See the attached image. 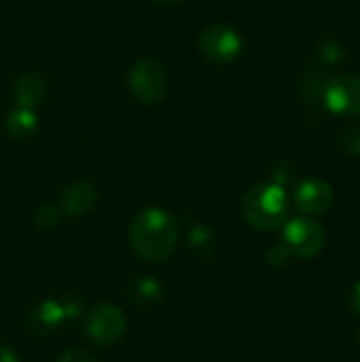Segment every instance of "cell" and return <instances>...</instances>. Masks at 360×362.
Here are the masks:
<instances>
[{
    "label": "cell",
    "instance_id": "cell-3",
    "mask_svg": "<svg viewBox=\"0 0 360 362\" xmlns=\"http://www.w3.org/2000/svg\"><path fill=\"white\" fill-rule=\"evenodd\" d=\"M291 257L310 261L318 257L327 244V231L323 223L310 216H295L282 225V242Z\"/></svg>",
    "mask_w": 360,
    "mask_h": 362
},
{
    "label": "cell",
    "instance_id": "cell-19",
    "mask_svg": "<svg viewBox=\"0 0 360 362\" xmlns=\"http://www.w3.org/2000/svg\"><path fill=\"white\" fill-rule=\"evenodd\" d=\"M291 259H293V257L289 255V250H286L282 244H274V246L265 252V261H267V265L274 267V269L286 267Z\"/></svg>",
    "mask_w": 360,
    "mask_h": 362
},
{
    "label": "cell",
    "instance_id": "cell-23",
    "mask_svg": "<svg viewBox=\"0 0 360 362\" xmlns=\"http://www.w3.org/2000/svg\"><path fill=\"white\" fill-rule=\"evenodd\" d=\"M151 2H155V4H163V6H168V4H178V2H182V0H151Z\"/></svg>",
    "mask_w": 360,
    "mask_h": 362
},
{
    "label": "cell",
    "instance_id": "cell-22",
    "mask_svg": "<svg viewBox=\"0 0 360 362\" xmlns=\"http://www.w3.org/2000/svg\"><path fill=\"white\" fill-rule=\"evenodd\" d=\"M0 362H19V356L11 348L0 346Z\"/></svg>",
    "mask_w": 360,
    "mask_h": 362
},
{
    "label": "cell",
    "instance_id": "cell-11",
    "mask_svg": "<svg viewBox=\"0 0 360 362\" xmlns=\"http://www.w3.org/2000/svg\"><path fill=\"white\" fill-rule=\"evenodd\" d=\"M13 98L17 108H30V110L36 108L47 98V81L38 72H28L17 78Z\"/></svg>",
    "mask_w": 360,
    "mask_h": 362
},
{
    "label": "cell",
    "instance_id": "cell-7",
    "mask_svg": "<svg viewBox=\"0 0 360 362\" xmlns=\"http://www.w3.org/2000/svg\"><path fill=\"white\" fill-rule=\"evenodd\" d=\"M199 51L212 64H231L242 53V36L225 23L208 25L199 34Z\"/></svg>",
    "mask_w": 360,
    "mask_h": 362
},
{
    "label": "cell",
    "instance_id": "cell-24",
    "mask_svg": "<svg viewBox=\"0 0 360 362\" xmlns=\"http://www.w3.org/2000/svg\"><path fill=\"white\" fill-rule=\"evenodd\" d=\"M359 341H360V333H359Z\"/></svg>",
    "mask_w": 360,
    "mask_h": 362
},
{
    "label": "cell",
    "instance_id": "cell-13",
    "mask_svg": "<svg viewBox=\"0 0 360 362\" xmlns=\"http://www.w3.org/2000/svg\"><path fill=\"white\" fill-rule=\"evenodd\" d=\"M187 248L199 259H210L216 250V233L212 227L195 223L187 231Z\"/></svg>",
    "mask_w": 360,
    "mask_h": 362
},
{
    "label": "cell",
    "instance_id": "cell-12",
    "mask_svg": "<svg viewBox=\"0 0 360 362\" xmlns=\"http://www.w3.org/2000/svg\"><path fill=\"white\" fill-rule=\"evenodd\" d=\"M127 295L134 303H142V305H153L159 303L163 297V286L159 280H155L153 276H134L127 282Z\"/></svg>",
    "mask_w": 360,
    "mask_h": 362
},
{
    "label": "cell",
    "instance_id": "cell-5",
    "mask_svg": "<svg viewBox=\"0 0 360 362\" xmlns=\"http://www.w3.org/2000/svg\"><path fill=\"white\" fill-rule=\"evenodd\" d=\"M134 98L142 104H159L168 95V74L155 59H140L127 74Z\"/></svg>",
    "mask_w": 360,
    "mask_h": 362
},
{
    "label": "cell",
    "instance_id": "cell-8",
    "mask_svg": "<svg viewBox=\"0 0 360 362\" xmlns=\"http://www.w3.org/2000/svg\"><path fill=\"white\" fill-rule=\"evenodd\" d=\"M333 187L323 178H306L293 191V204L301 214H325L333 206Z\"/></svg>",
    "mask_w": 360,
    "mask_h": 362
},
{
    "label": "cell",
    "instance_id": "cell-2",
    "mask_svg": "<svg viewBox=\"0 0 360 362\" xmlns=\"http://www.w3.org/2000/svg\"><path fill=\"white\" fill-rule=\"evenodd\" d=\"M240 212L244 221L257 231H276L289 221L291 202L282 185L257 182L248 187L240 199Z\"/></svg>",
    "mask_w": 360,
    "mask_h": 362
},
{
    "label": "cell",
    "instance_id": "cell-18",
    "mask_svg": "<svg viewBox=\"0 0 360 362\" xmlns=\"http://www.w3.org/2000/svg\"><path fill=\"white\" fill-rule=\"evenodd\" d=\"M59 218H62V212L55 206H40L34 212V223L40 229H53V227H57L59 225Z\"/></svg>",
    "mask_w": 360,
    "mask_h": 362
},
{
    "label": "cell",
    "instance_id": "cell-6",
    "mask_svg": "<svg viewBox=\"0 0 360 362\" xmlns=\"http://www.w3.org/2000/svg\"><path fill=\"white\" fill-rule=\"evenodd\" d=\"M127 320L123 312L112 305V303H98L89 310L87 320H85V333L87 337L102 348L115 346L123 333H125Z\"/></svg>",
    "mask_w": 360,
    "mask_h": 362
},
{
    "label": "cell",
    "instance_id": "cell-9",
    "mask_svg": "<svg viewBox=\"0 0 360 362\" xmlns=\"http://www.w3.org/2000/svg\"><path fill=\"white\" fill-rule=\"evenodd\" d=\"M329 72L320 62H308L299 74L297 89L301 95V102L310 108L325 110V89H327Z\"/></svg>",
    "mask_w": 360,
    "mask_h": 362
},
{
    "label": "cell",
    "instance_id": "cell-14",
    "mask_svg": "<svg viewBox=\"0 0 360 362\" xmlns=\"http://www.w3.org/2000/svg\"><path fill=\"white\" fill-rule=\"evenodd\" d=\"M38 119L30 108H15L6 117V129L13 138H28L36 132Z\"/></svg>",
    "mask_w": 360,
    "mask_h": 362
},
{
    "label": "cell",
    "instance_id": "cell-20",
    "mask_svg": "<svg viewBox=\"0 0 360 362\" xmlns=\"http://www.w3.org/2000/svg\"><path fill=\"white\" fill-rule=\"evenodd\" d=\"M55 362H95V358L81 348H70V350L62 352Z\"/></svg>",
    "mask_w": 360,
    "mask_h": 362
},
{
    "label": "cell",
    "instance_id": "cell-4",
    "mask_svg": "<svg viewBox=\"0 0 360 362\" xmlns=\"http://www.w3.org/2000/svg\"><path fill=\"white\" fill-rule=\"evenodd\" d=\"M325 110L342 119H360V74L339 72L329 76L325 89Z\"/></svg>",
    "mask_w": 360,
    "mask_h": 362
},
{
    "label": "cell",
    "instance_id": "cell-21",
    "mask_svg": "<svg viewBox=\"0 0 360 362\" xmlns=\"http://www.w3.org/2000/svg\"><path fill=\"white\" fill-rule=\"evenodd\" d=\"M350 308H352V312L360 318V280L354 284V288L350 293Z\"/></svg>",
    "mask_w": 360,
    "mask_h": 362
},
{
    "label": "cell",
    "instance_id": "cell-15",
    "mask_svg": "<svg viewBox=\"0 0 360 362\" xmlns=\"http://www.w3.org/2000/svg\"><path fill=\"white\" fill-rule=\"evenodd\" d=\"M34 316H36V320H38V325H40L42 329H53V327H59V325H62L68 316H72V314L68 312V305H64L62 301L49 299V301H42V303L36 308Z\"/></svg>",
    "mask_w": 360,
    "mask_h": 362
},
{
    "label": "cell",
    "instance_id": "cell-10",
    "mask_svg": "<svg viewBox=\"0 0 360 362\" xmlns=\"http://www.w3.org/2000/svg\"><path fill=\"white\" fill-rule=\"evenodd\" d=\"M98 204V191L91 182H74L64 189L59 197V210L68 216H85Z\"/></svg>",
    "mask_w": 360,
    "mask_h": 362
},
{
    "label": "cell",
    "instance_id": "cell-16",
    "mask_svg": "<svg viewBox=\"0 0 360 362\" xmlns=\"http://www.w3.org/2000/svg\"><path fill=\"white\" fill-rule=\"evenodd\" d=\"M316 55H318V62L327 68V66H337L342 64L346 57H348V49L342 40L337 38H325L318 49H316Z\"/></svg>",
    "mask_w": 360,
    "mask_h": 362
},
{
    "label": "cell",
    "instance_id": "cell-1",
    "mask_svg": "<svg viewBox=\"0 0 360 362\" xmlns=\"http://www.w3.org/2000/svg\"><path fill=\"white\" fill-rule=\"evenodd\" d=\"M127 240L138 259L146 263H163L176 250L178 227L172 214L163 208H144L132 218Z\"/></svg>",
    "mask_w": 360,
    "mask_h": 362
},
{
    "label": "cell",
    "instance_id": "cell-17",
    "mask_svg": "<svg viewBox=\"0 0 360 362\" xmlns=\"http://www.w3.org/2000/svg\"><path fill=\"white\" fill-rule=\"evenodd\" d=\"M335 146L342 155L360 159V125H348L335 136Z\"/></svg>",
    "mask_w": 360,
    "mask_h": 362
}]
</instances>
